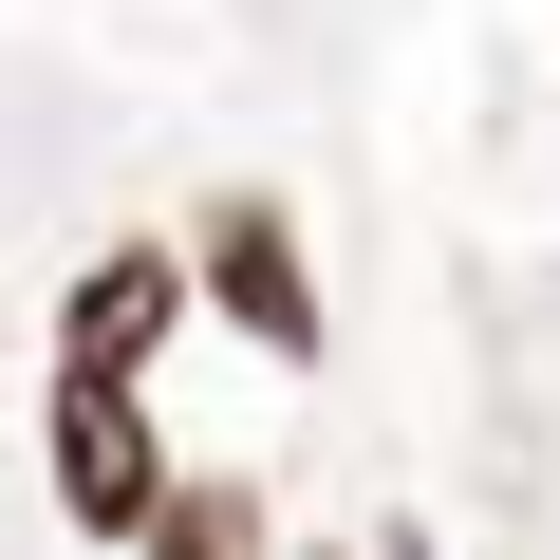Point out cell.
<instances>
[{"mask_svg": "<svg viewBox=\"0 0 560 560\" xmlns=\"http://www.w3.org/2000/svg\"><path fill=\"white\" fill-rule=\"evenodd\" d=\"M168 300L187 280L150 243H113L75 280V318H57V504L94 541H150V504H168V448H150V337H168Z\"/></svg>", "mask_w": 560, "mask_h": 560, "instance_id": "cell-1", "label": "cell"}, {"mask_svg": "<svg viewBox=\"0 0 560 560\" xmlns=\"http://www.w3.org/2000/svg\"><path fill=\"white\" fill-rule=\"evenodd\" d=\"M224 280H243V318L280 337V355H318V300H300V243H280V206H224V243H206Z\"/></svg>", "mask_w": 560, "mask_h": 560, "instance_id": "cell-2", "label": "cell"}, {"mask_svg": "<svg viewBox=\"0 0 560 560\" xmlns=\"http://www.w3.org/2000/svg\"><path fill=\"white\" fill-rule=\"evenodd\" d=\"M150 560H261V504H243V486H187V467H168V504H150Z\"/></svg>", "mask_w": 560, "mask_h": 560, "instance_id": "cell-3", "label": "cell"}]
</instances>
